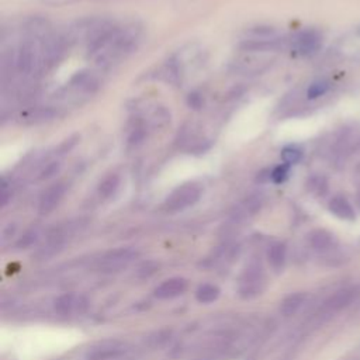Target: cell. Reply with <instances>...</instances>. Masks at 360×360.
Listing matches in <instances>:
<instances>
[{"label": "cell", "instance_id": "cell-1", "mask_svg": "<svg viewBox=\"0 0 360 360\" xmlns=\"http://www.w3.org/2000/svg\"><path fill=\"white\" fill-rule=\"evenodd\" d=\"M201 197V188L194 184H183L179 188H176L169 198L165 202V210L167 212H179L183 211L191 205H194Z\"/></svg>", "mask_w": 360, "mask_h": 360}, {"label": "cell", "instance_id": "cell-2", "mask_svg": "<svg viewBox=\"0 0 360 360\" xmlns=\"http://www.w3.org/2000/svg\"><path fill=\"white\" fill-rule=\"evenodd\" d=\"M127 352V343L117 339H105L94 343L84 353L86 360H114Z\"/></svg>", "mask_w": 360, "mask_h": 360}, {"label": "cell", "instance_id": "cell-3", "mask_svg": "<svg viewBox=\"0 0 360 360\" xmlns=\"http://www.w3.org/2000/svg\"><path fill=\"white\" fill-rule=\"evenodd\" d=\"M136 252L129 248H121L111 250L105 253L100 262H98V270L104 273H111V271H120L125 267L129 266V263L136 257Z\"/></svg>", "mask_w": 360, "mask_h": 360}, {"label": "cell", "instance_id": "cell-4", "mask_svg": "<svg viewBox=\"0 0 360 360\" xmlns=\"http://www.w3.org/2000/svg\"><path fill=\"white\" fill-rule=\"evenodd\" d=\"M266 281L262 267L259 266H250L245 270V273L240 277L239 283V294L243 298H253L264 290Z\"/></svg>", "mask_w": 360, "mask_h": 360}, {"label": "cell", "instance_id": "cell-5", "mask_svg": "<svg viewBox=\"0 0 360 360\" xmlns=\"http://www.w3.org/2000/svg\"><path fill=\"white\" fill-rule=\"evenodd\" d=\"M37 63H38L37 45L32 41H25L17 52V58H15L17 69L24 75H28L34 70Z\"/></svg>", "mask_w": 360, "mask_h": 360}, {"label": "cell", "instance_id": "cell-6", "mask_svg": "<svg viewBox=\"0 0 360 360\" xmlns=\"http://www.w3.org/2000/svg\"><path fill=\"white\" fill-rule=\"evenodd\" d=\"M65 191H66V186L63 183H55L49 186L39 198V205H38L39 212L46 215L51 211H53L56 205L60 202V200L63 198Z\"/></svg>", "mask_w": 360, "mask_h": 360}, {"label": "cell", "instance_id": "cell-7", "mask_svg": "<svg viewBox=\"0 0 360 360\" xmlns=\"http://www.w3.org/2000/svg\"><path fill=\"white\" fill-rule=\"evenodd\" d=\"M322 44V37L318 31L308 30L301 32L295 39H294V49L300 55H312L315 53Z\"/></svg>", "mask_w": 360, "mask_h": 360}, {"label": "cell", "instance_id": "cell-8", "mask_svg": "<svg viewBox=\"0 0 360 360\" xmlns=\"http://www.w3.org/2000/svg\"><path fill=\"white\" fill-rule=\"evenodd\" d=\"M354 295V291L353 290H340L338 292H335L332 297H329L323 305L319 309V316L321 318H326V316H330L333 315L335 312H338L339 309H342L343 307H346Z\"/></svg>", "mask_w": 360, "mask_h": 360}, {"label": "cell", "instance_id": "cell-9", "mask_svg": "<svg viewBox=\"0 0 360 360\" xmlns=\"http://www.w3.org/2000/svg\"><path fill=\"white\" fill-rule=\"evenodd\" d=\"M187 290V280L183 277H172L165 280L155 288V297L159 300H169L181 295Z\"/></svg>", "mask_w": 360, "mask_h": 360}, {"label": "cell", "instance_id": "cell-10", "mask_svg": "<svg viewBox=\"0 0 360 360\" xmlns=\"http://www.w3.org/2000/svg\"><path fill=\"white\" fill-rule=\"evenodd\" d=\"M329 211L340 219L353 221L356 217L354 208L345 195H335L329 201Z\"/></svg>", "mask_w": 360, "mask_h": 360}, {"label": "cell", "instance_id": "cell-11", "mask_svg": "<svg viewBox=\"0 0 360 360\" xmlns=\"http://www.w3.org/2000/svg\"><path fill=\"white\" fill-rule=\"evenodd\" d=\"M309 245L318 252H326L335 246V238L326 229H315L308 236Z\"/></svg>", "mask_w": 360, "mask_h": 360}, {"label": "cell", "instance_id": "cell-12", "mask_svg": "<svg viewBox=\"0 0 360 360\" xmlns=\"http://www.w3.org/2000/svg\"><path fill=\"white\" fill-rule=\"evenodd\" d=\"M305 300H307L305 292H292L283 300V302L280 305V312L284 316H291L302 307Z\"/></svg>", "mask_w": 360, "mask_h": 360}, {"label": "cell", "instance_id": "cell-13", "mask_svg": "<svg viewBox=\"0 0 360 360\" xmlns=\"http://www.w3.org/2000/svg\"><path fill=\"white\" fill-rule=\"evenodd\" d=\"M285 257H287V248L284 243L276 242L270 246V249L267 252V259H269L270 266L274 270H280L284 266Z\"/></svg>", "mask_w": 360, "mask_h": 360}, {"label": "cell", "instance_id": "cell-14", "mask_svg": "<svg viewBox=\"0 0 360 360\" xmlns=\"http://www.w3.org/2000/svg\"><path fill=\"white\" fill-rule=\"evenodd\" d=\"M219 297V288L214 284H201L195 291V298L201 304H211Z\"/></svg>", "mask_w": 360, "mask_h": 360}, {"label": "cell", "instance_id": "cell-15", "mask_svg": "<svg viewBox=\"0 0 360 360\" xmlns=\"http://www.w3.org/2000/svg\"><path fill=\"white\" fill-rule=\"evenodd\" d=\"M55 311L60 315H69L76 308V298L73 294H63L55 300Z\"/></svg>", "mask_w": 360, "mask_h": 360}, {"label": "cell", "instance_id": "cell-16", "mask_svg": "<svg viewBox=\"0 0 360 360\" xmlns=\"http://www.w3.org/2000/svg\"><path fill=\"white\" fill-rule=\"evenodd\" d=\"M120 186V177L117 174H108L107 177L103 179V181L98 184V194L103 197V198H107V197H111L115 190L118 188Z\"/></svg>", "mask_w": 360, "mask_h": 360}, {"label": "cell", "instance_id": "cell-17", "mask_svg": "<svg viewBox=\"0 0 360 360\" xmlns=\"http://www.w3.org/2000/svg\"><path fill=\"white\" fill-rule=\"evenodd\" d=\"M330 89V83L328 80H315L309 84L308 90H307V97L309 100L318 98L321 96H323L325 93H328Z\"/></svg>", "mask_w": 360, "mask_h": 360}, {"label": "cell", "instance_id": "cell-18", "mask_svg": "<svg viewBox=\"0 0 360 360\" xmlns=\"http://www.w3.org/2000/svg\"><path fill=\"white\" fill-rule=\"evenodd\" d=\"M301 158H302V152H301V149H298L295 146H285L281 150V159L288 166L298 163L301 160Z\"/></svg>", "mask_w": 360, "mask_h": 360}, {"label": "cell", "instance_id": "cell-19", "mask_svg": "<svg viewBox=\"0 0 360 360\" xmlns=\"http://www.w3.org/2000/svg\"><path fill=\"white\" fill-rule=\"evenodd\" d=\"M288 173H290V166H288V165H285V163H283V165L276 166V167L270 172L269 177L271 179V181H273V183L280 184V183H283V181H285V180H287Z\"/></svg>", "mask_w": 360, "mask_h": 360}, {"label": "cell", "instance_id": "cell-20", "mask_svg": "<svg viewBox=\"0 0 360 360\" xmlns=\"http://www.w3.org/2000/svg\"><path fill=\"white\" fill-rule=\"evenodd\" d=\"M59 169H60V165H59L58 162H51L49 165H46V166L44 167V170H42L41 174H39V179H41V180L51 179V177H53V176L59 172Z\"/></svg>", "mask_w": 360, "mask_h": 360}, {"label": "cell", "instance_id": "cell-21", "mask_svg": "<svg viewBox=\"0 0 360 360\" xmlns=\"http://www.w3.org/2000/svg\"><path fill=\"white\" fill-rule=\"evenodd\" d=\"M309 184H311V188H312L314 191H316V193H323V190L326 188V183H325V180H323L322 177H315V179H312Z\"/></svg>", "mask_w": 360, "mask_h": 360}, {"label": "cell", "instance_id": "cell-22", "mask_svg": "<svg viewBox=\"0 0 360 360\" xmlns=\"http://www.w3.org/2000/svg\"><path fill=\"white\" fill-rule=\"evenodd\" d=\"M201 104H202V98H201L200 94L191 93V94L188 96V105H190V107H193V108H200Z\"/></svg>", "mask_w": 360, "mask_h": 360}, {"label": "cell", "instance_id": "cell-23", "mask_svg": "<svg viewBox=\"0 0 360 360\" xmlns=\"http://www.w3.org/2000/svg\"><path fill=\"white\" fill-rule=\"evenodd\" d=\"M35 239H37V231H30V232H27V233L22 236L21 245H22V246H30L32 242H35Z\"/></svg>", "mask_w": 360, "mask_h": 360}]
</instances>
